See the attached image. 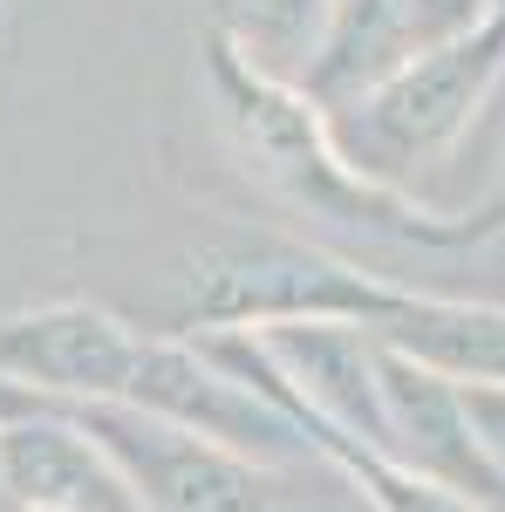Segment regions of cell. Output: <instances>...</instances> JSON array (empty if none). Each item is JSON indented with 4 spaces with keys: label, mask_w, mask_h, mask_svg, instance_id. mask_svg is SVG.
Wrapping results in <instances>:
<instances>
[{
    "label": "cell",
    "mask_w": 505,
    "mask_h": 512,
    "mask_svg": "<svg viewBox=\"0 0 505 512\" xmlns=\"http://www.w3.org/2000/svg\"><path fill=\"white\" fill-rule=\"evenodd\" d=\"M505 69V7L492 21H478L471 35L424 48L417 69L389 82L383 96L369 103V144H383L389 164H417L437 144H451L465 117L478 110V96L492 89V76Z\"/></svg>",
    "instance_id": "obj_1"
},
{
    "label": "cell",
    "mask_w": 505,
    "mask_h": 512,
    "mask_svg": "<svg viewBox=\"0 0 505 512\" xmlns=\"http://www.w3.org/2000/svg\"><path fill=\"white\" fill-rule=\"evenodd\" d=\"M376 328L389 335V349L444 369L451 383H499L505 390V308H492V301L389 294Z\"/></svg>",
    "instance_id": "obj_2"
},
{
    "label": "cell",
    "mask_w": 505,
    "mask_h": 512,
    "mask_svg": "<svg viewBox=\"0 0 505 512\" xmlns=\"http://www.w3.org/2000/svg\"><path fill=\"white\" fill-rule=\"evenodd\" d=\"M349 465L355 478H369V499L383 512H478L465 499V492H451V485H437V478L424 472H410V465H389V458H362V451H349Z\"/></svg>",
    "instance_id": "obj_3"
},
{
    "label": "cell",
    "mask_w": 505,
    "mask_h": 512,
    "mask_svg": "<svg viewBox=\"0 0 505 512\" xmlns=\"http://www.w3.org/2000/svg\"><path fill=\"white\" fill-rule=\"evenodd\" d=\"M478 21H485V0H410V41H417V55L471 35Z\"/></svg>",
    "instance_id": "obj_4"
},
{
    "label": "cell",
    "mask_w": 505,
    "mask_h": 512,
    "mask_svg": "<svg viewBox=\"0 0 505 512\" xmlns=\"http://www.w3.org/2000/svg\"><path fill=\"white\" fill-rule=\"evenodd\" d=\"M458 390H465V417L485 444V458L505 472V390L499 383H458Z\"/></svg>",
    "instance_id": "obj_5"
},
{
    "label": "cell",
    "mask_w": 505,
    "mask_h": 512,
    "mask_svg": "<svg viewBox=\"0 0 505 512\" xmlns=\"http://www.w3.org/2000/svg\"><path fill=\"white\" fill-rule=\"evenodd\" d=\"M492 219H499V226H505V198H499V212H492Z\"/></svg>",
    "instance_id": "obj_6"
}]
</instances>
